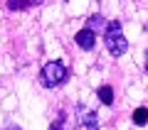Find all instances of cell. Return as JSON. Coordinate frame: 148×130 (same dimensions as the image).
<instances>
[{"label":"cell","instance_id":"obj_1","mask_svg":"<svg viewBox=\"0 0 148 130\" xmlns=\"http://www.w3.org/2000/svg\"><path fill=\"white\" fill-rule=\"evenodd\" d=\"M104 42H106V49H109L111 57H123L128 49V39L123 37L121 32V22L119 20H111L104 25Z\"/></svg>","mask_w":148,"mask_h":130},{"label":"cell","instance_id":"obj_2","mask_svg":"<svg viewBox=\"0 0 148 130\" xmlns=\"http://www.w3.org/2000/svg\"><path fill=\"white\" fill-rule=\"evenodd\" d=\"M67 79H69V71H67V66L62 62H49L40 71V83H42L45 89H57Z\"/></svg>","mask_w":148,"mask_h":130},{"label":"cell","instance_id":"obj_3","mask_svg":"<svg viewBox=\"0 0 148 130\" xmlns=\"http://www.w3.org/2000/svg\"><path fill=\"white\" fill-rule=\"evenodd\" d=\"M74 118H77V123H74L77 130H99V115H96V110L86 108V106H77Z\"/></svg>","mask_w":148,"mask_h":130},{"label":"cell","instance_id":"obj_4","mask_svg":"<svg viewBox=\"0 0 148 130\" xmlns=\"http://www.w3.org/2000/svg\"><path fill=\"white\" fill-rule=\"evenodd\" d=\"M74 42H77V47H79V49L91 52V49L96 47V32H91L89 27H84V30H79L77 35H74Z\"/></svg>","mask_w":148,"mask_h":130},{"label":"cell","instance_id":"obj_5","mask_svg":"<svg viewBox=\"0 0 148 130\" xmlns=\"http://www.w3.org/2000/svg\"><path fill=\"white\" fill-rule=\"evenodd\" d=\"M96 98L101 101V103L104 106H114V89H111V86H99V89H96Z\"/></svg>","mask_w":148,"mask_h":130},{"label":"cell","instance_id":"obj_6","mask_svg":"<svg viewBox=\"0 0 148 130\" xmlns=\"http://www.w3.org/2000/svg\"><path fill=\"white\" fill-rule=\"evenodd\" d=\"M104 25H106V20L101 15H91L89 20H86V27H89L91 32H99V30H104Z\"/></svg>","mask_w":148,"mask_h":130},{"label":"cell","instance_id":"obj_7","mask_svg":"<svg viewBox=\"0 0 148 130\" xmlns=\"http://www.w3.org/2000/svg\"><path fill=\"white\" fill-rule=\"evenodd\" d=\"M133 123L136 125H146L148 123V108H136L133 110Z\"/></svg>","mask_w":148,"mask_h":130},{"label":"cell","instance_id":"obj_8","mask_svg":"<svg viewBox=\"0 0 148 130\" xmlns=\"http://www.w3.org/2000/svg\"><path fill=\"white\" fill-rule=\"evenodd\" d=\"M30 0H8V10H25Z\"/></svg>","mask_w":148,"mask_h":130},{"label":"cell","instance_id":"obj_9","mask_svg":"<svg viewBox=\"0 0 148 130\" xmlns=\"http://www.w3.org/2000/svg\"><path fill=\"white\" fill-rule=\"evenodd\" d=\"M49 130H64V118H57V123L49 125Z\"/></svg>","mask_w":148,"mask_h":130},{"label":"cell","instance_id":"obj_10","mask_svg":"<svg viewBox=\"0 0 148 130\" xmlns=\"http://www.w3.org/2000/svg\"><path fill=\"white\" fill-rule=\"evenodd\" d=\"M3 130H22V128H17V125H12V123H10V125H5Z\"/></svg>","mask_w":148,"mask_h":130},{"label":"cell","instance_id":"obj_11","mask_svg":"<svg viewBox=\"0 0 148 130\" xmlns=\"http://www.w3.org/2000/svg\"><path fill=\"white\" fill-rule=\"evenodd\" d=\"M40 3H45V0H30V5H40Z\"/></svg>","mask_w":148,"mask_h":130},{"label":"cell","instance_id":"obj_12","mask_svg":"<svg viewBox=\"0 0 148 130\" xmlns=\"http://www.w3.org/2000/svg\"><path fill=\"white\" fill-rule=\"evenodd\" d=\"M146 71H148V52H146Z\"/></svg>","mask_w":148,"mask_h":130}]
</instances>
